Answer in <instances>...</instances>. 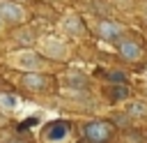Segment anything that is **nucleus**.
Returning a JSON list of instances; mask_svg holds the SVG:
<instances>
[{
	"label": "nucleus",
	"mask_w": 147,
	"mask_h": 143,
	"mask_svg": "<svg viewBox=\"0 0 147 143\" xmlns=\"http://www.w3.org/2000/svg\"><path fill=\"white\" fill-rule=\"evenodd\" d=\"M85 136H87L92 143H106V141L113 136V127H110L108 122L96 120V122L85 125Z\"/></svg>",
	"instance_id": "obj_1"
},
{
	"label": "nucleus",
	"mask_w": 147,
	"mask_h": 143,
	"mask_svg": "<svg viewBox=\"0 0 147 143\" xmlns=\"http://www.w3.org/2000/svg\"><path fill=\"white\" fill-rule=\"evenodd\" d=\"M9 58H11V65H16V67H21V69H41V67H44V60H41L37 53H32V51L11 53Z\"/></svg>",
	"instance_id": "obj_2"
},
{
	"label": "nucleus",
	"mask_w": 147,
	"mask_h": 143,
	"mask_svg": "<svg viewBox=\"0 0 147 143\" xmlns=\"http://www.w3.org/2000/svg\"><path fill=\"white\" fill-rule=\"evenodd\" d=\"M41 51H44L46 55H51V58H57V60H64L67 53H69L67 44L60 42V39H55V37H46V39H41Z\"/></svg>",
	"instance_id": "obj_3"
},
{
	"label": "nucleus",
	"mask_w": 147,
	"mask_h": 143,
	"mask_svg": "<svg viewBox=\"0 0 147 143\" xmlns=\"http://www.w3.org/2000/svg\"><path fill=\"white\" fill-rule=\"evenodd\" d=\"M0 18L2 21H11V23H21L25 18V12L21 5L9 2V0H0Z\"/></svg>",
	"instance_id": "obj_4"
},
{
	"label": "nucleus",
	"mask_w": 147,
	"mask_h": 143,
	"mask_svg": "<svg viewBox=\"0 0 147 143\" xmlns=\"http://www.w3.org/2000/svg\"><path fill=\"white\" fill-rule=\"evenodd\" d=\"M96 30H99V35L103 37V39H108V42H117L119 37H122V25H117L115 21H99V25H96Z\"/></svg>",
	"instance_id": "obj_5"
},
{
	"label": "nucleus",
	"mask_w": 147,
	"mask_h": 143,
	"mask_svg": "<svg viewBox=\"0 0 147 143\" xmlns=\"http://www.w3.org/2000/svg\"><path fill=\"white\" fill-rule=\"evenodd\" d=\"M62 28L67 35H74V37H83L85 35V28H83V21L78 18V14H67L64 21H62Z\"/></svg>",
	"instance_id": "obj_6"
},
{
	"label": "nucleus",
	"mask_w": 147,
	"mask_h": 143,
	"mask_svg": "<svg viewBox=\"0 0 147 143\" xmlns=\"http://www.w3.org/2000/svg\"><path fill=\"white\" fill-rule=\"evenodd\" d=\"M117 48H119V55L126 58V60H140L142 58V48L136 42H131V39H119Z\"/></svg>",
	"instance_id": "obj_7"
},
{
	"label": "nucleus",
	"mask_w": 147,
	"mask_h": 143,
	"mask_svg": "<svg viewBox=\"0 0 147 143\" xmlns=\"http://www.w3.org/2000/svg\"><path fill=\"white\" fill-rule=\"evenodd\" d=\"M67 131H69V125L67 122H62V120H57V122H51L48 127H46V138L53 143H60L64 136H67Z\"/></svg>",
	"instance_id": "obj_8"
},
{
	"label": "nucleus",
	"mask_w": 147,
	"mask_h": 143,
	"mask_svg": "<svg viewBox=\"0 0 147 143\" xmlns=\"http://www.w3.org/2000/svg\"><path fill=\"white\" fill-rule=\"evenodd\" d=\"M23 85L30 90H44L46 88V76L41 74H25L23 76Z\"/></svg>",
	"instance_id": "obj_9"
},
{
	"label": "nucleus",
	"mask_w": 147,
	"mask_h": 143,
	"mask_svg": "<svg viewBox=\"0 0 147 143\" xmlns=\"http://www.w3.org/2000/svg\"><path fill=\"white\" fill-rule=\"evenodd\" d=\"M126 113L136 115V118H142V115H147V104H142V101H129L126 104Z\"/></svg>",
	"instance_id": "obj_10"
},
{
	"label": "nucleus",
	"mask_w": 147,
	"mask_h": 143,
	"mask_svg": "<svg viewBox=\"0 0 147 143\" xmlns=\"http://www.w3.org/2000/svg\"><path fill=\"white\" fill-rule=\"evenodd\" d=\"M126 95H129L126 85H117V88H110V97H113V101H117V99H124Z\"/></svg>",
	"instance_id": "obj_11"
},
{
	"label": "nucleus",
	"mask_w": 147,
	"mask_h": 143,
	"mask_svg": "<svg viewBox=\"0 0 147 143\" xmlns=\"http://www.w3.org/2000/svg\"><path fill=\"white\" fill-rule=\"evenodd\" d=\"M16 39H18L21 44H32V42H34V32H32V30H23V32L16 35Z\"/></svg>",
	"instance_id": "obj_12"
},
{
	"label": "nucleus",
	"mask_w": 147,
	"mask_h": 143,
	"mask_svg": "<svg viewBox=\"0 0 147 143\" xmlns=\"http://www.w3.org/2000/svg\"><path fill=\"white\" fill-rule=\"evenodd\" d=\"M14 104H16V99H14L11 95H5V97H0V106H2V108H11Z\"/></svg>",
	"instance_id": "obj_13"
},
{
	"label": "nucleus",
	"mask_w": 147,
	"mask_h": 143,
	"mask_svg": "<svg viewBox=\"0 0 147 143\" xmlns=\"http://www.w3.org/2000/svg\"><path fill=\"white\" fill-rule=\"evenodd\" d=\"M67 83H69V85H74V88H83V85H85V78H80V76H69V78H67Z\"/></svg>",
	"instance_id": "obj_14"
},
{
	"label": "nucleus",
	"mask_w": 147,
	"mask_h": 143,
	"mask_svg": "<svg viewBox=\"0 0 147 143\" xmlns=\"http://www.w3.org/2000/svg\"><path fill=\"white\" fill-rule=\"evenodd\" d=\"M110 78H113V81H119V83H122V81H124V74L115 72V74H110Z\"/></svg>",
	"instance_id": "obj_15"
},
{
	"label": "nucleus",
	"mask_w": 147,
	"mask_h": 143,
	"mask_svg": "<svg viewBox=\"0 0 147 143\" xmlns=\"http://www.w3.org/2000/svg\"><path fill=\"white\" fill-rule=\"evenodd\" d=\"M9 143H23V141H16V138H14V141H9Z\"/></svg>",
	"instance_id": "obj_16"
},
{
	"label": "nucleus",
	"mask_w": 147,
	"mask_h": 143,
	"mask_svg": "<svg viewBox=\"0 0 147 143\" xmlns=\"http://www.w3.org/2000/svg\"><path fill=\"white\" fill-rule=\"evenodd\" d=\"M145 18H147V12H145Z\"/></svg>",
	"instance_id": "obj_17"
},
{
	"label": "nucleus",
	"mask_w": 147,
	"mask_h": 143,
	"mask_svg": "<svg viewBox=\"0 0 147 143\" xmlns=\"http://www.w3.org/2000/svg\"><path fill=\"white\" fill-rule=\"evenodd\" d=\"M0 28H2V23H0Z\"/></svg>",
	"instance_id": "obj_18"
}]
</instances>
